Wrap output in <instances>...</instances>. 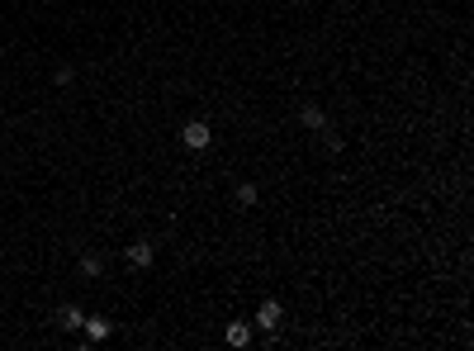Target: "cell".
I'll return each instance as SVG.
<instances>
[{"mask_svg": "<svg viewBox=\"0 0 474 351\" xmlns=\"http://www.w3.org/2000/svg\"><path fill=\"white\" fill-rule=\"evenodd\" d=\"M209 142H213V129L204 124V119H190V124L181 129V147H190V152H204Z\"/></svg>", "mask_w": 474, "mask_h": 351, "instance_id": "1", "label": "cell"}, {"mask_svg": "<svg viewBox=\"0 0 474 351\" xmlns=\"http://www.w3.org/2000/svg\"><path fill=\"white\" fill-rule=\"evenodd\" d=\"M280 318H285L280 299H261V304H256V318H252V323L261 327V332H275V327H280Z\"/></svg>", "mask_w": 474, "mask_h": 351, "instance_id": "2", "label": "cell"}, {"mask_svg": "<svg viewBox=\"0 0 474 351\" xmlns=\"http://www.w3.org/2000/svg\"><path fill=\"white\" fill-rule=\"evenodd\" d=\"M299 124L313 129V133H327V114H322L318 105H299Z\"/></svg>", "mask_w": 474, "mask_h": 351, "instance_id": "3", "label": "cell"}, {"mask_svg": "<svg viewBox=\"0 0 474 351\" xmlns=\"http://www.w3.org/2000/svg\"><path fill=\"white\" fill-rule=\"evenodd\" d=\"M124 256H129V266L147 270V266H152V256H157V252H152V243H129V252H124Z\"/></svg>", "mask_w": 474, "mask_h": 351, "instance_id": "4", "label": "cell"}, {"mask_svg": "<svg viewBox=\"0 0 474 351\" xmlns=\"http://www.w3.org/2000/svg\"><path fill=\"white\" fill-rule=\"evenodd\" d=\"M81 332H85V342H105L109 332H114V323H109V318H85Z\"/></svg>", "mask_w": 474, "mask_h": 351, "instance_id": "5", "label": "cell"}, {"mask_svg": "<svg viewBox=\"0 0 474 351\" xmlns=\"http://www.w3.org/2000/svg\"><path fill=\"white\" fill-rule=\"evenodd\" d=\"M57 323L67 327V332H76V327H81V323H85V313H81L76 304H62V309H57Z\"/></svg>", "mask_w": 474, "mask_h": 351, "instance_id": "6", "label": "cell"}, {"mask_svg": "<svg viewBox=\"0 0 474 351\" xmlns=\"http://www.w3.org/2000/svg\"><path fill=\"white\" fill-rule=\"evenodd\" d=\"M223 337H228V347H247L252 342V323H228Z\"/></svg>", "mask_w": 474, "mask_h": 351, "instance_id": "7", "label": "cell"}, {"mask_svg": "<svg viewBox=\"0 0 474 351\" xmlns=\"http://www.w3.org/2000/svg\"><path fill=\"white\" fill-rule=\"evenodd\" d=\"M81 275H85V280H95V275H105V261H100L95 252H85V256H81Z\"/></svg>", "mask_w": 474, "mask_h": 351, "instance_id": "8", "label": "cell"}, {"mask_svg": "<svg viewBox=\"0 0 474 351\" xmlns=\"http://www.w3.org/2000/svg\"><path fill=\"white\" fill-rule=\"evenodd\" d=\"M237 204H242V209H252V204H256V186H252V181H242V186H237Z\"/></svg>", "mask_w": 474, "mask_h": 351, "instance_id": "9", "label": "cell"}, {"mask_svg": "<svg viewBox=\"0 0 474 351\" xmlns=\"http://www.w3.org/2000/svg\"><path fill=\"white\" fill-rule=\"evenodd\" d=\"M53 81H57V85H72V81H76V72H72V67H57Z\"/></svg>", "mask_w": 474, "mask_h": 351, "instance_id": "10", "label": "cell"}, {"mask_svg": "<svg viewBox=\"0 0 474 351\" xmlns=\"http://www.w3.org/2000/svg\"><path fill=\"white\" fill-rule=\"evenodd\" d=\"M0 48H5V43H0Z\"/></svg>", "mask_w": 474, "mask_h": 351, "instance_id": "11", "label": "cell"}]
</instances>
